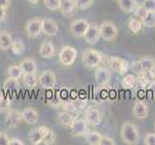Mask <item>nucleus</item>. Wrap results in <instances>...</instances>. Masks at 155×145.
<instances>
[{
  "mask_svg": "<svg viewBox=\"0 0 155 145\" xmlns=\"http://www.w3.org/2000/svg\"><path fill=\"white\" fill-rule=\"evenodd\" d=\"M122 141L127 145H136L139 143L140 134L137 127L132 122H125L120 130Z\"/></svg>",
  "mask_w": 155,
  "mask_h": 145,
  "instance_id": "obj_1",
  "label": "nucleus"
},
{
  "mask_svg": "<svg viewBox=\"0 0 155 145\" xmlns=\"http://www.w3.org/2000/svg\"><path fill=\"white\" fill-rule=\"evenodd\" d=\"M81 62L84 67L88 69H94L103 62V54L93 48H87L81 55Z\"/></svg>",
  "mask_w": 155,
  "mask_h": 145,
  "instance_id": "obj_2",
  "label": "nucleus"
},
{
  "mask_svg": "<svg viewBox=\"0 0 155 145\" xmlns=\"http://www.w3.org/2000/svg\"><path fill=\"white\" fill-rule=\"evenodd\" d=\"M101 38L107 42H114L118 36V29L113 21H104L99 25Z\"/></svg>",
  "mask_w": 155,
  "mask_h": 145,
  "instance_id": "obj_3",
  "label": "nucleus"
},
{
  "mask_svg": "<svg viewBox=\"0 0 155 145\" xmlns=\"http://www.w3.org/2000/svg\"><path fill=\"white\" fill-rule=\"evenodd\" d=\"M108 65H109V69L123 76L127 74L130 68L129 62L118 56H110L108 59Z\"/></svg>",
  "mask_w": 155,
  "mask_h": 145,
  "instance_id": "obj_4",
  "label": "nucleus"
},
{
  "mask_svg": "<svg viewBox=\"0 0 155 145\" xmlns=\"http://www.w3.org/2000/svg\"><path fill=\"white\" fill-rule=\"evenodd\" d=\"M78 56V51L75 47L64 46L59 51V61L63 66H72Z\"/></svg>",
  "mask_w": 155,
  "mask_h": 145,
  "instance_id": "obj_5",
  "label": "nucleus"
},
{
  "mask_svg": "<svg viewBox=\"0 0 155 145\" xmlns=\"http://www.w3.org/2000/svg\"><path fill=\"white\" fill-rule=\"evenodd\" d=\"M25 33L28 38H37L42 33V18L35 17L28 19L25 24Z\"/></svg>",
  "mask_w": 155,
  "mask_h": 145,
  "instance_id": "obj_6",
  "label": "nucleus"
},
{
  "mask_svg": "<svg viewBox=\"0 0 155 145\" xmlns=\"http://www.w3.org/2000/svg\"><path fill=\"white\" fill-rule=\"evenodd\" d=\"M39 84L46 90L53 89L56 84V76L51 70H45L39 76Z\"/></svg>",
  "mask_w": 155,
  "mask_h": 145,
  "instance_id": "obj_7",
  "label": "nucleus"
},
{
  "mask_svg": "<svg viewBox=\"0 0 155 145\" xmlns=\"http://www.w3.org/2000/svg\"><path fill=\"white\" fill-rule=\"evenodd\" d=\"M89 22L84 18H78L72 21L70 24V32L76 38H84V34L88 28Z\"/></svg>",
  "mask_w": 155,
  "mask_h": 145,
  "instance_id": "obj_8",
  "label": "nucleus"
},
{
  "mask_svg": "<svg viewBox=\"0 0 155 145\" xmlns=\"http://www.w3.org/2000/svg\"><path fill=\"white\" fill-rule=\"evenodd\" d=\"M50 128L46 127V126H41L39 128L33 129L28 135V139L30 141L31 144L33 145H39L42 144L44 138L48 134V133L50 132Z\"/></svg>",
  "mask_w": 155,
  "mask_h": 145,
  "instance_id": "obj_9",
  "label": "nucleus"
},
{
  "mask_svg": "<svg viewBox=\"0 0 155 145\" xmlns=\"http://www.w3.org/2000/svg\"><path fill=\"white\" fill-rule=\"evenodd\" d=\"M101 38V34H100V28L99 25L96 23H89L88 28L84 36V41L88 44V45H95V44L98 43V41Z\"/></svg>",
  "mask_w": 155,
  "mask_h": 145,
  "instance_id": "obj_10",
  "label": "nucleus"
},
{
  "mask_svg": "<svg viewBox=\"0 0 155 145\" xmlns=\"http://www.w3.org/2000/svg\"><path fill=\"white\" fill-rule=\"evenodd\" d=\"M95 80L96 83L99 86H106L109 83L110 79V69L104 66H98L95 70Z\"/></svg>",
  "mask_w": 155,
  "mask_h": 145,
  "instance_id": "obj_11",
  "label": "nucleus"
},
{
  "mask_svg": "<svg viewBox=\"0 0 155 145\" xmlns=\"http://www.w3.org/2000/svg\"><path fill=\"white\" fill-rule=\"evenodd\" d=\"M84 120L89 126H98L102 121V116L99 109L94 106L87 108L84 113Z\"/></svg>",
  "mask_w": 155,
  "mask_h": 145,
  "instance_id": "obj_12",
  "label": "nucleus"
},
{
  "mask_svg": "<svg viewBox=\"0 0 155 145\" xmlns=\"http://www.w3.org/2000/svg\"><path fill=\"white\" fill-rule=\"evenodd\" d=\"M59 27L54 19L50 18H45L42 19V32L48 37L55 36L58 33Z\"/></svg>",
  "mask_w": 155,
  "mask_h": 145,
  "instance_id": "obj_13",
  "label": "nucleus"
},
{
  "mask_svg": "<svg viewBox=\"0 0 155 145\" xmlns=\"http://www.w3.org/2000/svg\"><path fill=\"white\" fill-rule=\"evenodd\" d=\"M71 130L75 137H84L88 132V124L82 118H76L71 126Z\"/></svg>",
  "mask_w": 155,
  "mask_h": 145,
  "instance_id": "obj_14",
  "label": "nucleus"
},
{
  "mask_svg": "<svg viewBox=\"0 0 155 145\" xmlns=\"http://www.w3.org/2000/svg\"><path fill=\"white\" fill-rule=\"evenodd\" d=\"M6 118H5V124L9 128L14 129L17 128L18 124L21 123V112H19L17 109H9L6 112Z\"/></svg>",
  "mask_w": 155,
  "mask_h": 145,
  "instance_id": "obj_15",
  "label": "nucleus"
},
{
  "mask_svg": "<svg viewBox=\"0 0 155 145\" xmlns=\"http://www.w3.org/2000/svg\"><path fill=\"white\" fill-rule=\"evenodd\" d=\"M148 105L143 102H137L133 106V116L138 120H144L148 116Z\"/></svg>",
  "mask_w": 155,
  "mask_h": 145,
  "instance_id": "obj_16",
  "label": "nucleus"
},
{
  "mask_svg": "<svg viewBox=\"0 0 155 145\" xmlns=\"http://www.w3.org/2000/svg\"><path fill=\"white\" fill-rule=\"evenodd\" d=\"M21 119L24 121L26 124H36L39 120V113L36 108H25L21 111Z\"/></svg>",
  "mask_w": 155,
  "mask_h": 145,
  "instance_id": "obj_17",
  "label": "nucleus"
},
{
  "mask_svg": "<svg viewBox=\"0 0 155 145\" xmlns=\"http://www.w3.org/2000/svg\"><path fill=\"white\" fill-rule=\"evenodd\" d=\"M39 54L42 58L45 59H51L55 54V48L54 45L51 41H45L41 44L39 47Z\"/></svg>",
  "mask_w": 155,
  "mask_h": 145,
  "instance_id": "obj_18",
  "label": "nucleus"
},
{
  "mask_svg": "<svg viewBox=\"0 0 155 145\" xmlns=\"http://www.w3.org/2000/svg\"><path fill=\"white\" fill-rule=\"evenodd\" d=\"M75 0H60V12L66 17H73L77 12Z\"/></svg>",
  "mask_w": 155,
  "mask_h": 145,
  "instance_id": "obj_19",
  "label": "nucleus"
},
{
  "mask_svg": "<svg viewBox=\"0 0 155 145\" xmlns=\"http://www.w3.org/2000/svg\"><path fill=\"white\" fill-rule=\"evenodd\" d=\"M19 66H21L23 74H33V72H37L38 70L37 63L32 58H24L23 60H21Z\"/></svg>",
  "mask_w": 155,
  "mask_h": 145,
  "instance_id": "obj_20",
  "label": "nucleus"
},
{
  "mask_svg": "<svg viewBox=\"0 0 155 145\" xmlns=\"http://www.w3.org/2000/svg\"><path fill=\"white\" fill-rule=\"evenodd\" d=\"M13 41V37L8 31L0 30V50H7L11 48Z\"/></svg>",
  "mask_w": 155,
  "mask_h": 145,
  "instance_id": "obj_21",
  "label": "nucleus"
},
{
  "mask_svg": "<svg viewBox=\"0 0 155 145\" xmlns=\"http://www.w3.org/2000/svg\"><path fill=\"white\" fill-rule=\"evenodd\" d=\"M21 79L23 81V84L30 89L35 88L39 84V76H37V72H33V74H23Z\"/></svg>",
  "mask_w": 155,
  "mask_h": 145,
  "instance_id": "obj_22",
  "label": "nucleus"
},
{
  "mask_svg": "<svg viewBox=\"0 0 155 145\" xmlns=\"http://www.w3.org/2000/svg\"><path fill=\"white\" fill-rule=\"evenodd\" d=\"M119 9L124 13L131 14L134 12V10L137 6L136 0H116Z\"/></svg>",
  "mask_w": 155,
  "mask_h": 145,
  "instance_id": "obj_23",
  "label": "nucleus"
},
{
  "mask_svg": "<svg viewBox=\"0 0 155 145\" xmlns=\"http://www.w3.org/2000/svg\"><path fill=\"white\" fill-rule=\"evenodd\" d=\"M103 138V134H101L98 132H87V134L84 135L85 142L89 145H101V140Z\"/></svg>",
  "mask_w": 155,
  "mask_h": 145,
  "instance_id": "obj_24",
  "label": "nucleus"
},
{
  "mask_svg": "<svg viewBox=\"0 0 155 145\" xmlns=\"http://www.w3.org/2000/svg\"><path fill=\"white\" fill-rule=\"evenodd\" d=\"M58 120H59V122L62 126L71 128V126L73 125L74 121L76 120V117L70 112L63 111V112H60L59 115H58Z\"/></svg>",
  "mask_w": 155,
  "mask_h": 145,
  "instance_id": "obj_25",
  "label": "nucleus"
},
{
  "mask_svg": "<svg viewBox=\"0 0 155 145\" xmlns=\"http://www.w3.org/2000/svg\"><path fill=\"white\" fill-rule=\"evenodd\" d=\"M140 21L143 22V25L147 28L155 27V12H145V14L142 17Z\"/></svg>",
  "mask_w": 155,
  "mask_h": 145,
  "instance_id": "obj_26",
  "label": "nucleus"
},
{
  "mask_svg": "<svg viewBox=\"0 0 155 145\" xmlns=\"http://www.w3.org/2000/svg\"><path fill=\"white\" fill-rule=\"evenodd\" d=\"M7 75L9 77L19 79L22 77L23 72L19 65H11V66H9L7 69Z\"/></svg>",
  "mask_w": 155,
  "mask_h": 145,
  "instance_id": "obj_27",
  "label": "nucleus"
},
{
  "mask_svg": "<svg viewBox=\"0 0 155 145\" xmlns=\"http://www.w3.org/2000/svg\"><path fill=\"white\" fill-rule=\"evenodd\" d=\"M21 87V84H19V81L17 79H13V77H7V79H5V81L3 82V88L5 90L8 91H14L17 90Z\"/></svg>",
  "mask_w": 155,
  "mask_h": 145,
  "instance_id": "obj_28",
  "label": "nucleus"
},
{
  "mask_svg": "<svg viewBox=\"0 0 155 145\" xmlns=\"http://www.w3.org/2000/svg\"><path fill=\"white\" fill-rule=\"evenodd\" d=\"M139 61H140V67H142L143 74H147L149 69L153 66V64L155 63L154 59L150 56H143V57L140 58Z\"/></svg>",
  "mask_w": 155,
  "mask_h": 145,
  "instance_id": "obj_29",
  "label": "nucleus"
},
{
  "mask_svg": "<svg viewBox=\"0 0 155 145\" xmlns=\"http://www.w3.org/2000/svg\"><path fill=\"white\" fill-rule=\"evenodd\" d=\"M136 82H137V79H136L135 75L129 74L124 76L122 81H121V85L124 89H131L135 86Z\"/></svg>",
  "mask_w": 155,
  "mask_h": 145,
  "instance_id": "obj_30",
  "label": "nucleus"
},
{
  "mask_svg": "<svg viewBox=\"0 0 155 145\" xmlns=\"http://www.w3.org/2000/svg\"><path fill=\"white\" fill-rule=\"evenodd\" d=\"M12 101L8 96L5 95L3 92L0 91V112H7L10 109Z\"/></svg>",
  "mask_w": 155,
  "mask_h": 145,
  "instance_id": "obj_31",
  "label": "nucleus"
},
{
  "mask_svg": "<svg viewBox=\"0 0 155 145\" xmlns=\"http://www.w3.org/2000/svg\"><path fill=\"white\" fill-rule=\"evenodd\" d=\"M12 52L16 55H21L25 50V45L21 40H14L11 46Z\"/></svg>",
  "mask_w": 155,
  "mask_h": 145,
  "instance_id": "obj_32",
  "label": "nucleus"
},
{
  "mask_svg": "<svg viewBox=\"0 0 155 145\" xmlns=\"http://www.w3.org/2000/svg\"><path fill=\"white\" fill-rule=\"evenodd\" d=\"M128 25H129V29L133 33H138V32H140V30H142L143 26L142 21H140V18H136V17L130 18Z\"/></svg>",
  "mask_w": 155,
  "mask_h": 145,
  "instance_id": "obj_33",
  "label": "nucleus"
},
{
  "mask_svg": "<svg viewBox=\"0 0 155 145\" xmlns=\"http://www.w3.org/2000/svg\"><path fill=\"white\" fill-rule=\"evenodd\" d=\"M44 5L50 11H56L60 8V0H44Z\"/></svg>",
  "mask_w": 155,
  "mask_h": 145,
  "instance_id": "obj_34",
  "label": "nucleus"
},
{
  "mask_svg": "<svg viewBox=\"0 0 155 145\" xmlns=\"http://www.w3.org/2000/svg\"><path fill=\"white\" fill-rule=\"evenodd\" d=\"M94 0H75L77 8L80 10H86L91 7Z\"/></svg>",
  "mask_w": 155,
  "mask_h": 145,
  "instance_id": "obj_35",
  "label": "nucleus"
},
{
  "mask_svg": "<svg viewBox=\"0 0 155 145\" xmlns=\"http://www.w3.org/2000/svg\"><path fill=\"white\" fill-rule=\"evenodd\" d=\"M55 139H56L55 133L53 132V130H50V132L48 133V134L45 137V138H44L42 144H45V145H51V144H53V143L55 142Z\"/></svg>",
  "mask_w": 155,
  "mask_h": 145,
  "instance_id": "obj_36",
  "label": "nucleus"
},
{
  "mask_svg": "<svg viewBox=\"0 0 155 145\" xmlns=\"http://www.w3.org/2000/svg\"><path fill=\"white\" fill-rule=\"evenodd\" d=\"M143 6L147 12H155V0H143Z\"/></svg>",
  "mask_w": 155,
  "mask_h": 145,
  "instance_id": "obj_37",
  "label": "nucleus"
},
{
  "mask_svg": "<svg viewBox=\"0 0 155 145\" xmlns=\"http://www.w3.org/2000/svg\"><path fill=\"white\" fill-rule=\"evenodd\" d=\"M143 143L145 145H155V133H148L144 135Z\"/></svg>",
  "mask_w": 155,
  "mask_h": 145,
  "instance_id": "obj_38",
  "label": "nucleus"
},
{
  "mask_svg": "<svg viewBox=\"0 0 155 145\" xmlns=\"http://www.w3.org/2000/svg\"><path fill=\"white\" fill-rule=\"evenodd\" d=\"M145 12H147V11H145V9L143 8V5H137L133 13H134L136 18H138L140 19V18H142V17L145 14Z\"/></svg>",
  "mask_w": 155,
  "mask_h": 145,
  "instance_id": "obj_39",
  "label": "nucleus"
},
{
  "mask_svg": "<svg viewBox=\"0 0 155 145\" xmlns=\"http://www.w3.org/2000/svg\"><path fill=\"white\" fill-rule=\"evenodd\" d=\"M131 70L132 72H134L136 75H142L143 74V71H142V67H140V61H135L132 63V65H131Z\"/></svg>",
  "mask_w": 155,
  "mask_h": 145,
  "instance_id": "obj_40",
  "label": "nucleus"
},
{
  "mask_svg": "<svg viewBox=\"0 0 155 145\" xmlns=\"http://www.w3.org/2000/svg\"><path fill=\"white\" fill-rule=\"evenodd\" d=\"M115 144L116 142L111 137L103 135V138L101 140V145H115Z\"/></svg>",
  "mask_w": 155,
  "mask_h": 145,
  "instance_id": "obj_41",
  "label": "nucleus"
},
{
  "mask_svg": "<svg viewBox=\"0 0 155 145\" xmlns=\"http://www.w3.org/2000/svg\"><path fill=\"white\" fill-rule=\"evenodd\" d=\"M9 140L10 138L6 133H0V145H8Z\"/></svg>",
  "mask_w": 155,
  "mask_h": 145,
  "instance_id": "obj_42",
  "label": "nucleus"
},
{
  "mask_svg": "<svg viewBox=\"0 0 155 145\" xmlns=\"http://www.w3.org/2000/svg\"><path fill=\"white\" fill-rule=\"evenodd\" d=\"M24 144H25V143H24L21 139L13 137V138H10L8 145H24Z\"/></svg>",
  "mask_w": 155,
  "mask_h": 145,
  "instance_id": "obj_43",
  "label": "nucleus"
},
{
  "mask_svg": "<svg viewBox=\"0 0 155 145\" xmlns=\"http://www.w3.org/2000/svg\"><path fill=\"white\" fill-rule=\"evenodd\" d=\"M11 6V0H0V7L8 9Z\"/></svg>",
  "mask_w": 155,
  "mask_h": 145,
  "instance_id": "obj_44",
  "label": "nucleus"
},
{
  "mask_svg": "<svg viewBox=\"0 0 155 145\" xmlns=\"http://www.w3.org/2000/svg\"><path fill=\"white\" fill-rule=\"evenodd\" d=\"M147 74H148L150 79H151L152 80H155V63L153 64V66L149 69V71L147 72Z\"/></svg>",
  "mask_w": 155,
  "mask_h": 145,
  "instance_id": "obj_45",
  "label": "nucleus"
},
{
  "mask_svg": "<svg viewBox=\"0 0 155 145\" xmlns=\"http://www.w3.org/2000/svg\"><path fill=\"white\" fill-rule=\"evenodd\" d=\"M6 10H7V9L0 7V22L3 21L4 19L6 18V16H7V12H6Z\"/></svg>",
  "mask_w": 155,
  "mask_h": 145,
  "instance_id": "obj_46",
  "label": "nucleus"
},
{
  "mask_svg": "<svg viewBox=\"0 0 155 145\" xmlns=\"http://www.w3.org/2000/svg\"><path fill=\"white\" fill-rule=\"evenodd\" d=\"M148 88H149L150 91H151V93L153 94V96L155 97V80H152L151 83H149Z\"/></svg>",
  "mask_w": 155,
  "mask_h": 145,
  "instance_id": "obj_47",
  "label": "nucleus"
},
{
  "mask_svg": "<svg viewBox=\"0 0 155 145\" xmlns=\"http://www.w3.org/2000/svg\"><path fill=\"white\" fill-rule=\"evenodd\" d=\"M27 1L32 5H36L39 2V0H27Z\"/></svg>",
  "mask_w": 155,
  "mask_h": 145,
  "instance_id": "obj_48",
  "label": "nucleus"
},
{
  "mask_svg": "<svg viewBox=\"0 0 155 145\" xmlns=\"http://www.w3.org/2000/svg\"><path fill=\"white\" fill-rule=\"evenodd\" d=\"M154 133H155V123H154Z\"/></svg>",
  "mask_w": 155,
  "mask_h": 145,
  "instance_id": "obj_49",
  "label": "nucleus"
}]
</instances>
